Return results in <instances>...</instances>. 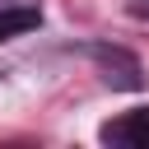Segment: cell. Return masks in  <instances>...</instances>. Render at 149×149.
Wrapping results in <instances>:
<instances>
[{
	"mask_svg": "<svg viewBox=\"0 0 149 149\" xmlns=\"http://www.w3.org/2000/svg\"><path fill=\"white\" fill-rule=\"evenodd\" d=\"M102 140H107V144L149 149V107H144V112H130V116H121L116 126H107V130H102Z\"/></svg>",
	"mask_w": 149,
	"mask_h": 149,
	"instance_id": "cell-2",
	"label": "cell"
},
{
	"mask_svg": "<svg viewBox=\"0 0 149 149\" xmlns=\"http://www.w3.org/2000/svg\"><path fill=\"white\" fill-rule=\"evenodd\" d=\"M42 23V14L33 9V5H14V9H0V42H9V37H19V33H33Z\"/></svg>",
	"mask_w": 149,
	"mask_h": 149,
	"instance_id": "cell-3",
	"label": "cell"
},
{
	"mask_svg": "<svg viewBox=\"0 0 149 149\" xmlns=\"http://www.w3.org/2000/svg\"><path fill=\"white\" fill-rule=\"evenodd\" d=\"M93 61L107 70V84H116V88H140V61L126 56L121 47H93Z\"/></svg>",
	"mask_w": 149,
	"mask_h": 149,
	"instance_id": "cell-1",
	"label": "cell"
}]
</instances>
